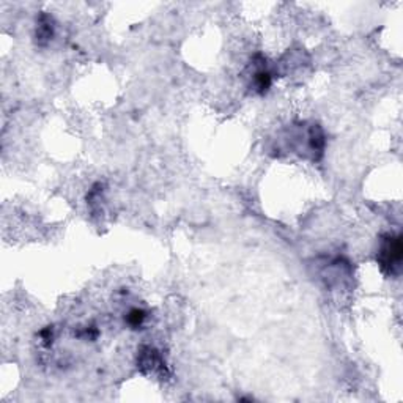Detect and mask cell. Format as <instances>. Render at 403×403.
<instances>
[{
    "instance_id": "277c9868",
    "label": "cell",
    "mask_w": 403,
    "mask_h": 403,
    "mask_svg": "<svg viewBox=\"0 0 403 403\" xmlns=\"http://www.w3.org/2000/svg\"><path fill=\"white\" fill-rule=\"evenodd\" d=\"M52 34H54V30H52V22H51V19L47 18V16H41L40 25H38V32H37L38 40H40V41H47V40H51Z\"/></svg>"
},
{
    "instance_id": "5b68a950",
    "label": "cell",
    "mask_w": 403,
    "mask_h": 403,
    "mask_svg": "<svg viewBox=\"0 0 403 403\" xmlns=\"http://www.w3.org/2000/svg\"><path fill=\"white\" fill-rule=\"evenodd\" d=\"M145 317H147V315H145V312L142 309H133V311H130V314H128L126 321L133 328H139V326H142V323L145 321Z\"/></svg>"
},
{
    "instance_id": "6da1fadb",
    "label": "cell",
    "mask_w": 403,
    "mask_h": 403,
    "mask_svg": "<svg viewBox=\"0 0 403 403\" xmlns=\"http://www.w3.org/2000/svg\"><path fill=\"white\" fill-rule=\"evenodd\" d=\"M401 252H403L401 238L398 235L397 236H392V235L386 236L383 239V244H381L378 257H377L381 271L386 274H395L400 269Z\"/></svg>"
},
{
    "instance_id": "7a4b0ae2",
    "label": "cell",
    "mask_w": 403,
    "mask_h": 403,
    "mask_svg": "<svg viewBox=\"0 0 403 403\" xmlns=\"http://www.w3.org/2000/svg\"><path fill=\"white\" fill-rule=\"evenodd\" d=\"M139 367L143 374H164L166 364L161 354L153 348H143L139 356Z\"/></svg>"
},
{
    "instance_id": "3957f363",
    "label": "cell",
    "mask_w": 403,
    "mask_h": 403,
    "mask_svg": "<svg viewBox=\"0 0 403 403\" xmlns=\"http://www.w3.org/2000/svg\"><path fill=\"white\" fill-rule=\"evenodd\" d=\"M271 82H272L271 74H269L268 71H265V70L257 71L255 76H254L255 88H257V91H260V93H265V91L271 87Z\"/></svg>"
}]
</instances>
